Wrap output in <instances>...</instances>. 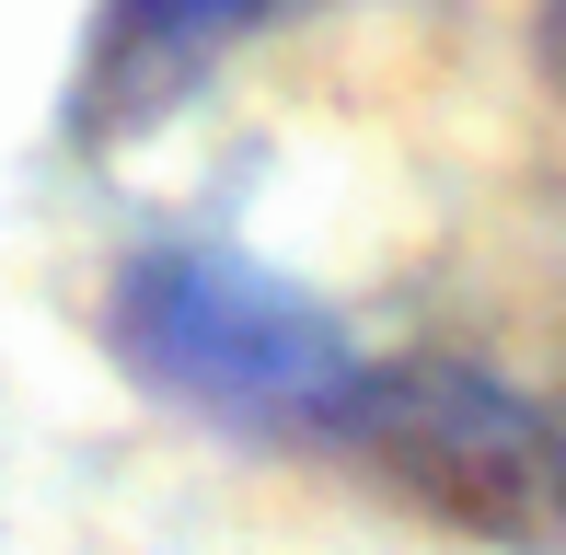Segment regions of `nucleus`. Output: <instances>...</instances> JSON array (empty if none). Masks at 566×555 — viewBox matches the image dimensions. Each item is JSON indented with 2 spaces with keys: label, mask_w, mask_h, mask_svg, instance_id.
Wrapping results in <instances>:
<instances>
[{
  "label": "nucleus",
  "mask_w": 566,
  "mask_h": 555,
  "mask_svg": "<svg viewBox=\"0 0 566 555\" xmlns=\"http://www.w3.org/2000/svg\"><path fill=\"white\" fill-rule=\"evenodd\" d=\"M105 336L163 406L254 428V440H336L358 394L347 336L243 255H139L105 290Z\"/></svg>",
  "instance_id": "nucleus-1"
},
{
  "label": "nucleus",
  "mask_w": 566,
  "mask_h": 555,
  "mask_svg": "<svg viewBox=\"0 0 566 555\" xmlns=\"http://www.w3.org/2000/svg\"><path fill=\"white\" fill-rule=\"evenodd\" d=\"M381 498L497 555H566V428L474 359H358L336 417Z\"/></svg>",
  "instance_id": "nucleus-2"
},
{
  "label": "nucleus",
  "mask_w": 566,
  "mask_h": 555,
  "mask_svg": "<svg viewBox=\"0 0 566 555\" xmlns=\"http://www.w3.org/2000/svg\"><path fill=\"white\" fill-rule=\"evenodd\" d=\"M266 12L277 0H93L70 128L82 139H127V128H150V116H174Z\"/></svg>",
  "instance_id": "nucleus-3"
},
{
  "label": "nucleus",
  "mask_w": 566,
  "mask_h": 555,
  "mask_svg": "<svg viewBox=\"0 0 566 555\" xmlns=\"http://www.w3.org/2000/svg\"><path fill=\"white\" fill-rule=\"evenodd\" d=\"M532 46H544V82L566 93V0H532Z\"/></svg>",
  "instance_id": "nucleus-4"
}]
</instances>
